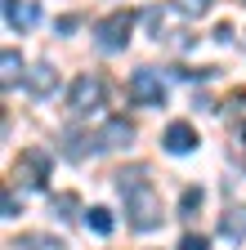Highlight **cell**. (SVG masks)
<instances>
[{
  "mask_svg": "<svg viewBox=\"0 0 246 250\" xmlns=\"http://www.w3.org/2000/svg\"><path fill=\"white\" fill-rule=\"evenodd\" d=\"M121 197H126V214H130V224L139 232H148V228L161 224V197H157V188L143 179V170L121 174Z\"/></svg>",
  "mask_w": 246,
  "mask_h": 250,
  "instance_id": "cell-1",
  "label": "cell"
},
{
  "mask_svg": "<svg viewBox=\"0 0 246 250\" xmlns=\"http://www.w3.org/2000/svg\"><path fill=\"white\" fill-rule=\"evenodd\" d=\"M130 31H134V14L130 9H112L108 18H99L94 22V41H99V49H126L130 45Z\"/></svg>",
  "mask_w": 246,
  "mask_h": 250,
  "instance_id": "cell-2",
  "label": "cell"
},
{
  "mask_svg": "<svg viewBox=\"0 0 246 250\" xmlns=\"http://www.w3.org/2000/svg\"><path fill=\"white\" fill-rule=\"evenodd\" d=\"M99 103H103V76L81 72V76L72 81V89H67V112H72V116H85V112H94Z\"/></svg>",
  "mask_w": 246,
  "mask_h": 250,
  "instance_id": "cell-3",
  "label": "cell"
},
{
  "mask_svg": "<svg viewBox=\"0 0 246 250\" xmlns=\"http://www.w3.org/2000/svg\"><path fill=\"white\" fill-rule=\"evenodd\" d=\"M49 170H54V156L45 147H27L14 166V179H22L27 188H45L49 183Z\"/></svg>",
  "mask_w": 246,
  "mask_h": 250,
  "instance_id": "cell-4",
  "label": "cell"
},
{
  "mask_svg": "<svg viewBox=\"0 0 246 250\" xmlns=\"http://www.w3.org/2000/svg\"><path fill=\"white\" fill-rule=\"evenodd\" d=\"M130 99H134L139 107H161V103H166V81H161V72L139 67V72L130 76Z\"/></svg>",
  "mask_w": 246,
  "mask_h": 250,
  "instance_id": "cell-5",
  "label": "cell"
},
{
  "mask_svg": "<svg viewBox=\"0 0 246 250\" xmlns=\"http://www.w3.org/2000/svg\"><path fill=\"white\" fill-rule=\"evenodd\" d=\"M161 143H166V152L183 156V152H193V147H197V130H193L188 121H175V125H166V134H161Z\"/></svg>",
  "mask_w": 246,
  "mask_h": 250,
  "instance_id": "cell-6",
  "label": "cell"
},
{
  "mask_svg": "<svg viewBox=\"0 0 246 250\" xmlns=\"http://www.w3.org/2000/svg\"><path fill=\"white\" fill-rule=\"evenodd\" d=\"M41 9H36V0H5V22L14 31H27V27H36Z\"/></svg>",
  "mask_w": 246,
  "mask_h": 250,
  "instance_id": "cell-7",
  "label": "cell"
},
{
  "mask_svg": "<svg viewBox=\"0 0 246 250\" xmlns=\"http://www.w3.org/2000/svg\"><path fill=\"white\" fill-rule=\"evenodd\" d=\"M130 139H134V125H130L126 116H112V121L103 125V134H99V143H103V147H126Z\"/></svg>",
  "mask_w": 246,
  "mask_h": 250,
  "instance_id": "cell-8",
  "label": "cell"
},
{
  "mask_svg": "<svg viewBox=\"0 0 246 250\" xmlns=\"http://www.w3.org/2000/svg\"><path fill=\"white\" fill-rule=\"evenodd\" d=\"M22 85L32 89L36 99H45V94H49V89L58 85V76H54V67H49V62H41V67H32V72L22 76Z\"/></svg>",
  "mask_w": 246,
  "mask_h": 250,
  "instance_id": "cell-9",
  "label": "cell"
},
{
  "mask_svg": "<svg viewBox=\"0 0 246 250\" xmlns=\"http://www.w3.org/2000/svg\"><path fill=\"white\" fill-rule=\"evenodd\" d=\"M9 250H63V241H54V237H45V232H22Z\"/></svg>",
  "mask_w": 246,
  "mask_h": 250,
  "instance_id": "cell-10",
  "label": "cell"
},
{
  "mask_svg": "<svg viewBox=\"0 0 246 250\" xmlns=\"http://www.w3.org/2000/svg\"><path fill=\"white\" fill-rule=\"evenodd\" d=\"M85 228L99 232V237H108V232H112V210H108V206H89V210H85Z\"/></svg>",
  "mask_w": 246,
  "mask_h": 250,
  "instance_id": "cell-11",
  "label": "cell"
},
{
  "mask_svg": "<svg viewBox=\"0 0 246 250\" xmlns=\"http://www.w3.org/2000/svg\"><path fill=\"white\" fill-rule=\"evenodd\" d=\"M0 62H5V76H0V81H5V89H14V81L27 76V72H22V54H18V49H5V58H0Z\"/></svg>",
  "mask_w": 246,
  "mask_h": 250,
  "instance_id": "cell-12",
  "label": "cell"
},
{
  "mask_svg": "<svg viewBox=\"0 0 246 250\" xmlns=\"http://www.w3.org/2000/svg\"><path fill=\"white\" fill-rule=\"evenodd\" d=\"M220 232L233 237V241H242V237H246V210H228L224 224H220Z\"/></svg>",
  "mask_w": 246,
  "mask_h": 250,
  "instance_id": "cell-13",
  "label": "cell"
},
{
  "mask_svg": "<svg viewBox=\"0 0 246 250\" xmlns=\"http://www.w3.org/2000/svg\"><path fill=\"white\" fill-rule=\"evenodd\" d=\"M201 201H206L201 188H183V197H179V214H183V219H193V214L201 210Z\"/></svg>",
  "mask_w": 246,
  "mask_h": 250,
  "instance_id": "cell-14",
  "label": "cell"
},
{
  "mask_svg": "<svg viewBox=\"0 0 246 250\" xmlns=\"http://www.w3.org/2000/svg\"><path fill=\"white\" fill-rule=\"evenodd\" d=\"M54 210H58V219H76V214H72V210H76V197H72V192H58V197H54Z\"/></svg>",
  "mask_w": 246,
  "mask_h": 250,
  "instance_id": "cell-15",
  "label": "cell"
},
{
  "mask_svg": "<svg viewBox=\"0 0 246 250\" xmlns=\"http://www.w3.org/2000/svg\"><path fill=\"white\" fill-rule=\"evenodd\" d=\"M179 250H210V237H201V232H188L179 241Z\"/></svg>",
  "mask_w": 246,
  "mask_h": 250,
  "instance_id": "cell-16",
  "label": "cell"
},
{
  "mask_svg": "<svg viewBox=\"0 0 246 250\" xmlns=\"http://www.w3.org/2000/svg\"><path fill=\"white\" fill-rule=\"evenodd\" d=\"M179 9H183V14H206L210 0H179Z\"/></svg>",
  "mask_w": 246,
  "mask_h": 250,
  "instance_id": "cell-17",
  "label": "cell"
},
{
  "mask_svg": "<svg viewBox=\"0 0 246 250\" xmlns=\"http://www.w3.org/2000/svg\"><path fill=\"white\" fill-rule=\"evenodd\" d=\"M22 214V206L14 201V192H9V188H5V219H18Z\"/></svg>",
  "mask_w": 246,
  "mask_h": 250,
  "instance_id": "cell-18",
  "label": "cell"
},
{
  "mask_svg": "<svg viewBox=\"0 0 246 250\" xmlns=\"http://www.w3.org/2000/svg\"><path fill=\"white\" fill-rule=\"evenodd\" d=\"M215 41L228 45V41H233V27H228V22H220V27H215Z\"/></svg>",
  "mask_w": 246,
  "mask_h": 250,
  "instance_id": "cell-19",
  "label": "cell"
},
{
  "mask_svg": "<svg viewBox=\"0 0 246 250\" xmlns=\"http://www.w3.org/2000/svg\"><path fill=\"white\" fill-rule=\"evenodd\" d=\"M233 5H246V0H233Z\"/></svg>",
  "mask_w": 246,
  "mask_h": 250,
  "instance_id": "cell-20",
  "label": "cell"
}]
</instances>
